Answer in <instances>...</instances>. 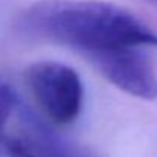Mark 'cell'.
Wrapping results in <instances>:
<instances>
[{"label": "cell", "mask_w": 157, "mask_h": 157, "mask_svg": "<svg viewBox=\"0 0 157 157\" xmlns=\"http://www.w3.org/2000/svg\"><path fill=\"white\" fill-rule=\"evenodd\" d=\"M153 2H157V0H153Z\"/></svg>", "instance_id": "obj_7"}, {"label": "cell", "mask_w": 157, "mask_h": 157, "mask_svg": "<svg viewBox=\"0 0 157 157\" xmlns=\"http://www.w3.org/2000/svg\"><path fill=\"white\" fill-rule=\"evenodd\" d=\"M0 157H31V154L17 137H9L0 145Z\"/></svg>", "instance_id": "obj_6"}, {"label": "cell", "mask_w": 157, "mask_h": 157, "mask_svg": "<svg viewBox=\"0 0 157 157\" xmlns=\"http://www.w3.org/2000/svg\"><path fill=\"white\" fill-rule=\"evenodd\" d=\"M28 92L51 125L63 127L78 119L84 102V86L75 69L58 61H38L25 72Z\"/></svg>", "instance_id": "obj_2"}, {"label": "cell", "mask_w": 157, "mask_h": 157, "mask_svg": "<svg viewBox=\"0 0 157 157\" xmlns=\"http://www.w3.org/2000/svg\"><path fill=\"white\" fill-rule=\"evenodd\" d=\"M20 28L32 37L99 52L157 46V34L131 11L99 0H40L23 11Z\"/></svg>", "instance_id": "obj_1"}, {"label": "cell", "mask_w": 157, "mask_h": 157, "mask_svg": "<svg viewBox=\"0 0 157 157\" xmlns=\"http://www.w3.org/2000/svg\"><path fill=\"white\" fill-rule=\"evenodd\" d=\"M17 96L6 84H0V145L5 140V128L12 113L17 110Z\"/></svg>", "instance_id": "obj_5"}, {"label": "cell", "mask_w": 157, "mask_h": 157, "mask_svg": "<svg viewBox=\"0 0 157 157\" xmlns=\"http://www.w3.org/2000/svg\"><path fill=\"white\" fill-rule=\"evenodd\" d=\"M21 133L17 139L23 144L31 157H93L86 148L59 136L51 124L38 119L34 113L20 108Z\"/></svg>", "instance_id": "obj_4"}, {"label": "cell", "mask_w": 157, "mask_h": 157, "mask_svg": "<svg viewBox=\"0 0 157 157\" xmlns=\"http://www.w3.org/2000/svg\"><path fill=\"white\" fill-rule=\"evenodd\" d=\"M89 59L107 81L122 92L145 101L157 99V75L139 48L114 49L90 55Z\"/></svg>", "instance_id": "obj_3"}]
</instances>
